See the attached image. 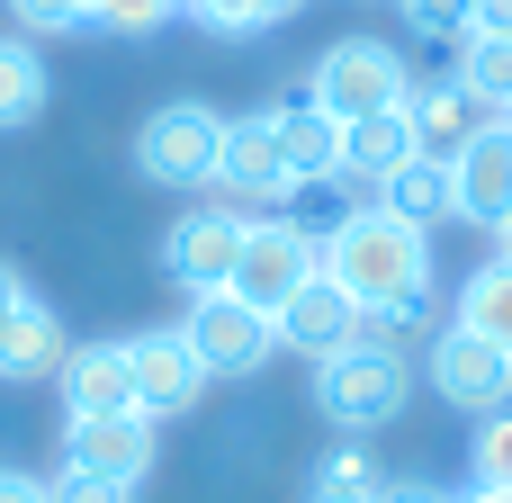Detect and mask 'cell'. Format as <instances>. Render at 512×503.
<instances>
[{
  "mask_svg": "<svg viewBox=\"0 0 512 503\" xmlns=\"http://www.w3.org/2000/svg\"><path fill=\"white\" fill-rule=\"evenodd\" d=\"M45 503H135V486H126V477H81V468H63V477L45 486Z\"/></svg>",
  "mask_w": 512,
  "mask_h": 503,
  "instance_id": "cell-29",
  "label": "cell"
},
{
  "mask_svg": "<svg viewBox=\"0 0 512 503\" xmlns=\"http://www.w3.org/2000/svg\"><path fill=\"white\" fill-rule=\"evenodd\" d=\"M243 225H252V207H234V198H198V207L171 216V234H162V279H171L180 297L225 288V279H234V252H243Z\"/></svg>",
  "mask_w": 512,
  "mask_h": 503,
  "instance_id": "cell-5",
  "label": "cell"
},
{
  "mask_svg": "<svg viewBox=\"0 0 512 503\" xmlns=\"http://www.w3.org/2000/svg\"><path fill=\"white\" fill-rule=\"evenodd\" d=\"M495 252H512V216H504V225H495Z\"/></svg>",
  "mask_w": 512,
  "mask_h": 503,
  "instance_id": "cell-34",
  "label": "cell"
},
{
  "mask_svg": "<svg viewBox=\"0 0 512 503\" xmlns=\"http://www.w3.org/2000/svg\"><path fill=\"white\" fill-rule=\"evenodd\" d=\"M54 396H63V414H135L126 342H72L63 369H54Z\"/></svg>",
  "mask_w": 512,
  "mask_h": 503,
  "instance_id": "cell-17",
  "label": "cell"
},
{
  "mask_svg": "<svg viewBox=\"0 0 512 503\" xmlns=\"http://www.w3.org/2000/svg\"><path fill=\"white\" fill-rule=\"evenodd\" d=\"M270 324H279V351H297V360H333V351H351V342H396V315H360V297L333 288L324 270H315Z\"/></svg>",
  "mask_w": 512,
  "mask_h": 503,
  "instance_id": "cell-6",
  "label": "cell"
},
{
  "mask_svg": "<svg viewBox=\"0 0 512 503\" xmlns=\"http://www.w3.org/2000/svg\"><path fill=\"white\" fill-rule=\"evenodd\" d=\"M162 9H171V18H180V9H198V0H162Z\"/></svg>",
  "mask_w": 512,
  "mask_h": 503,
  "instance_id": "cell-35",
  "label": "cell"
},
{
  "mask_svg": "<svg viewBox=\"0 0 512 503\" xmlns=\"http://www.w3.org/2000/svg\"><path fill=\"white\" fill-rule=\"evenodd\" d=\"M396 9H405V27L432 36V45H459V36L477 27V0H396Z\"/></svg>",
  "mask_w": 512,
  "mask_h": 503,
  "instance_id": "cell-26",
  "label": "cell"
},
{
  "mask_svg": "<svg viewBox=\"0 0 512 503\" xmlns=\"http://www.w3.org/2000/svg\"><path fill=\"white\" fill-rule=\"evenodd\" d=\"M180 342L198 351V369H207V378H252V369L279 351V324H270L261 306H243L234 288H207V297H189Z\"/></svg>",
  "mask_w": 512,
  "mask_h": 503,
  "instance_id": "cell-7",
  "label": "cell"
},
{
  "mask_svg": "<svg viewBox=\"0 0 512 503\" xmlns=\"http://www.w3.org/2000/svg\"><path fill=\"white\" fill-rule=\"evenodd\" d=\"M45 117V54L36 36H0V135Z\"/></svg>",
  "mask_w": 512,
  "mask_h": 503,
  "instance_id": "cell-20",
  "label": "cell"
},
{
  "mask_svg": "<svg viewBox=\"0 0 512 503\" xmlns=\"http://www.w3.org/2000/svg\"><path fill=\"white\" fill-rule=\"evenodd\" d=\"M459 503H512V486H468Z\"/></svg>",
  "mask_w": 512,
  "mask_h": 503,
  "instance_id": "cell-33",
  "label": "cell"
},
{
  "mask_svg": "<svg viewBox=\"0 0 512 503\" xmlns=\"http://www.w3.org/2000/svg\"><path fill=\"white\" fill-rule=\"evenodd\" d=\"M171 9L162 0H90V27H108V36H153Z\"/></svg>",
  "mask_w": 512,
  "mask_h": 503,
  "instance_id": "cell-28",
  "label": "cell"
},
{
  "mask_svg": "<svg viewBox=\"0 0 512 503\" xmlns=\"http://www.w3.org/2000/svg\"><path fill=\"white\" fill-rule=\"evenodd\" d=\"M369 198H378V207H396V216H405V225H423V234H432V225H450V171H441V162H423V153H414L396 180H378Z\"/></svg>",
  "mask_w": 512,
  "mask_h": 503,
  "instance_id": "cell-21",
  "label": "cell"
},
{
  "mask_svg": "<svg viewBox=\"0 0 512 503\" xmlns=\"http://www.w3.org/2000/svg\"><path fill=\"white\" fill-rule=\"evenodd\" d=\"M153 450H162V423L153 414H63V468H81V477L144 486Z\"/></svg>",
  "mask_w": 512,
  "mask_h": 503,
  "instance_id": "cell-11",
  "label": "cell"
},
{
  "mask_svg": "<svg viewBox=\"0 0 512 503\" xmlns=\"http://www.w3.org/2000/svg\"><path fill=\"white\" fill-rule=\"evenodd\" d=\"M306 0H198L189 18H207L216 36H261V27H279V18H297Z\"/></svg>",
  "mask_w": 512,
  "mask_h": 503,
  "instance_id": "cell-25",
  "label": "cell"
},
{
  "mask_svg": "<svg viewBox=\"0 0 512 503\" xmlns=\"http://www.w3.org/2000/svg\"><path fill=\"white\" fill-rule=\"evenodd\" d=\"M306 279H315V243H306L288 216H252V225H243V252H234V279H225V288H234L243 306H261V315H279V306H288Z\"/></svg>",
  "mask_w": 512,
  "mask_h": 503,
  "instance_id": "cell-10",
  "label": "cell"
},
{
  "mask_svg": "<svg viewBox=\"0 0 512 503\" xmlns=\"http://www.w3.org/2000/svg\"><path fill=\"white\" fill-rule=\"evenodd\" d=\"M468 486H512V405L477 414V441H468Z\"/></svg>",
  "mask_w": 512,
  "mask_h": 503,
  "instance_id": "cell-24",
  "label": "cell"
},
{
  "mask_svg": "<svg viewBox=\"0 0 512 503\" xmlns=\"http://www.w3.org/2000/svg\"><path fill=\"white\" fill-rule=\"evenodd\" d=\"M216 144H225V108L207 99H162L144 126H135V171L153 189H198L216 180Z\"/></svg>",
  "mask_w": 512,
  "mask_h": 503,
  "instance_id": "cell-4",
  "label": "cell"
},
{
  "mask_svg": "<svg viewBox=\"0 0 512 503\" xmlns=\"http://www.w3.org/2000/svg\"><path fill=\"white\" fill-rule=\"evenodd\" d=\"M315 270H324L333 288H351L360 315H396V324H414V315L432 306V234L405 225V216L378 207V198L342 207V225L315 243Z\"/></svg>",
  "mask_w": 512,
  "mask_h": 503,
  "instance_id": "cell-1",
  "label": "cell"
},
{
  "mask_svg": "<svg viewBox=\"0 0 512 503\" xmlns=\"http://www.w3.org/2000/svg\"><path fill=\"white\" fill-rule=\"evenodd\" d=\"M405 126H414V153L450 171V162H459V153H468V144L495 126V108H486L468 81H414V99H405Z\"/></svg>",
  "mask_w": 512,
  "mask_h": 503,
  "instance_id": "cell-14",
  "label": "cell"
},
{
  "mask_svg": "<svg viewBox=\"0 0 512 503\" xmlns=\"http://www.w3.org/2000/svg\"><path fill=\"white\" fill-rule=\"evenodd\" d=\"M0 503H45V477H27V468H0Z\"/></svg>",
  "mask_w": 512,
  "mask_h": 503,
  "instance_id": "cell-31",
  "label": "cell"
},
{
  "mask_svg": "<svg viewBox=\"0 0 512 503\" xmlns=\"http://www.w3.org/2000/svg\"><path fill=\"white\" fill-rule=\"evenodd\" d=\"M378 503H459V495H450V486H432V477H387Z\"/></svg>",
  "mask_w": 512,
  "mask_h": 503,
  "instance_id": "cell-30",
  "label": "cell"
},
{
  "mask_svg": "<svg viewBox=\"0 0 512 503\" xmlns=\"http://www.w3.org/2000/svg\"><path fill=\"white\" fill-rule=\"evenodd\" d=\"M405 396H414V369L396 342H351V351L315 360V405L333 432H387L405 414Z\"/></svg>",
  "mask_w": 512,
  "mask_h": 503,
  "instance_id": "cell-2",
  "label": "cell"
},
{
  "mask_svg": "<svg viewBox=\"0 0 512 503\" xmlns=\"http://www.w3.org/2000/svg\"><path fill=\"white\" fill-rule=\"evenodd\" d=\"M405 162H414V126H405V108H378V117H351V126H342V180L378 189V180H396Z\"/></svg>",
  "mask_w": 512,
  "mask_h": 503,
  "instance_id": "cell-18",
  "label": "cell"
},
{
  "mask_svg": "<svg viewBox=\"0 0 512 503\" xmlns=\"http://www.w3.org/2000/svg\"><path fill=\"white\" fill-rule=\"evenodd\" d=\"M378 459L369 450H333V459H315V477H306V503H378Z\"/></svg>",
  "mask_w": 512,
  "mask_h": 503,
  "instance_id": "cell-23",
  "label": "cell"
},
{
  "mask_svg": "<svg viewBox=\"0 0 512 503\" xmlns=\"http://www.w3.org/2000/svg\"><path fill=\"white\" fill-rule=\"evenodd\" d=\"M9 18L27 36H72V27H90V0H9Z\"/></svg>",
  "mask_w": 512,
  "mask_h": 503,
  "instance_id": "cell-27",
  "label": "cell"
},
{
  "mask_svg": "<svg viewBox=\"0 0 512 503\" xmlns=\"http://www.w3.org/2000/svg\"><path fill=\"white\" fill-rule=\"evenodd\" d=\"M468 36H512V0H477V27Z\"/></svg>",
  "mask_w": 512,
  "mask_h": 503,
  "instance_id": "cell-32",
  "label": "cell"
},
{
  "mask_svg": "<svg viewBox=\"0 0 512 503\" xmlns=\"http://www.w3.org/2000/svg\"><path fill=\"white\" fill-rule=\"evenodd\" d=\"M423 378H432V396L459 405V414H495V405H512V360L486 342V333H468L459 315L432 324V342H423Z\"/></svg>",
  "mask_w": 512,
  "mask_h": 503,
  "instance_id": "cell-8",
  "label": "cell"
},
{
  "mask_svg": "<svg viewBox=\"0 0 512 503\" xmlns=\"http://www.w3.org/2000/svg\"><path fill=\"white\" fill-rule=\"evenodd\" d=\"M261 117H270V144H279V162H288L297 189H306V180H342V117H333V108H315L306 90H288V99H270Z\"/></svg>",
  "mask_w": 512,
  "mask_h": 503,
  "instance_id": "cell-16",
  "label": "cell"
},
{
  "mask_svg": "<svg viewBox=\"0 0 512 503\" xmlns=\"http://www.w3.org/2000/svg\"><path fill=\"white\" fill-rule=\"evenodd\" d=\"M450 81H468L495 117H512V36H459V72Z\"/></svg>",
  "mask_w": 512,
  "mask_h": 503,
  "instance_id": "cell-22",
  "label": "cell"
},
{
  "mask_svg": "<svg viewBox=\"0 0 512 503\" xmlns=\"http://www.w3.org/2000/svg\"><path fill=\"white\" fill-rule=\"evenodd\" d=\"M306 99H315V108H333V117L351 126V117L405 108V99H414V63H405L387 36H342V45H324V54H315Z\"/></svg>",
  "mask_w": 512,
  "mask_h": 503,
  "instance_id": "cell-3",
  "label": "cell"
},
{
  "mask_svg": "<svg viewBox=\"0 0 512 503\" xmlns=\"http://www.w3.org/2000/svg\"><path fill=\"white\" fill-rule=\"evenodd\" d=\"M459 324L486 333V342L512 360V252H486V261L459 279Z\"/></svg>",
  "mask_w": 512,
  "mask_h": 503,
  "instance_id": "cell-19",
  "label": "cell"
},
{
  "mask_svg": "<svg viewBox=\"0 0 512 503\" xmlns=\"http://www.w3.org/2000/svg\"><path fill=\"white\" fill-rule=\"evenodd\" d=\"M63 351H72V333H63L54 297H36V288L0 261V378H9V387H45V378L63 369Z\"/></svg>",
  "mask_w": 512,
  "mask_h": 503,
  "instance_id": "cell-9",
  "label": "cell"
},
{
  "mask_svg": "<svg viewBox=\"0 0 512 503\" xmlns=\"http://www.w3.org/2000/svg\"><path fill=\"white\" fill-rule=\"evenodd\" d=\"M126 369H135V414H153V423L198 414V396H207V369H198V351L180 342V324L135 333V342H126Z\"/></svg>",
  "mask_w": 512,
  "mask_h": 503,
  "instance_id": "cell-13",
  "label": "cell"
},
{
  "mask_svg": "<svg viewBox=\"0 0 512 503\" xmlns=\"http://www.w3.org/2000/svg\"><path fill=\"white\" fill-rule=\"evenodd\" d=\"M216 189H225L234 207H261V216L297 198V180H288V162H279V144H270V117H261V108L225 117V144H216Z\"/></svg>",
  "mask_w": 512,
  "mask_h": 503,
  "instance_id": "cell-12",
  "label": "cell"
},
{
  "mask_svg": "<svg viewBox=\"0 0 512 503\" xmlns=\"http://www.w3.org/2000/svg\"><path fill=\"white\" fill-rule=\"evenodd\" d=\"M450 216L477 225V234H495L512 216V117H495V126L450 162Z\"/></svg>",
  "mask_w": 512,
  "mask_h": 503,
  "instance_id": "cell-15",
  "label": "cell"
}]
</instances>
